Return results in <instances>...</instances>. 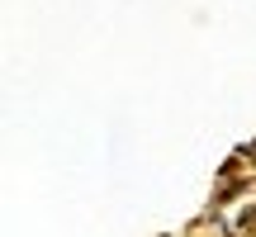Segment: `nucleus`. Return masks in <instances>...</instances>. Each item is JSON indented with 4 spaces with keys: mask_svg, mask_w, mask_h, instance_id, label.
<instances>
[{
    "mask_svg": "<svg viewBox=\"0 0 256 237\" xmlns=\"http://www.w3.org/2000/svg\"><path fill=\"white\" fill-rule=\"evenodd\" d=\"M247 152H252V156H256V142H252V147H247Z\"/></svg>",
    "mask_w": 256,
    "mask_h": 237,
    "instance_id": "obj_1",
    "label": "nucleus"
}]
</instances>
